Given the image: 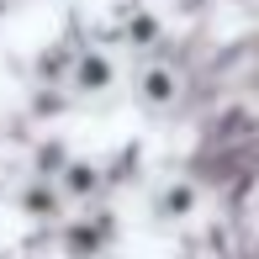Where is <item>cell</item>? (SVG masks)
Wrapping results in <instances>:
<instances>
[{
	"mask_svg": "<svg viewBox=\"0 0 259 259\" xmlns=\"http://www.w3.org/2000/svg\"><path fill=\"white\" fill-rule=\"evenodd\" d=\"M138 101H143L148 111H169V106L180 101V74H175L169 64H148V69H138Z\"/></svg>",
	"mask_w": 259,
	"mask_h": 259,
	"instance_id": "6da1fadb",
	"label": "cell"
},
{
	"mask_svg": "<svg viewBox=\"0 0 259 259\" xmlns=\"http://www.w3.org/2000/svg\"><path fill=\"white\" fill-rule=\"evenodd\" d=\"M196 201H201V196H196V185L191 180H175V185H164V196H159V217H191L196 211Z\"/></svg>",
	"mask_w": 259,
	"mask_h": 259,
	"instance_id": "7a4b0ae2",
	"label": "cell"
},
{
	"mask_svg": "<svg viewBox=\"0 0 259 259\" xmlns=\"http://www.w3.org/2000/svg\"><path fill=\"white\" fill-rule=\"evenodd\" d=\"M79 85L85 90H106L111 85V64H106V58H85V64H79Z\"/></svg>",
	"mask_w": 259,
	"mask_h": 259,
	"instance_id": "3957f363",
	"label": "cell"
}]
</instances>
